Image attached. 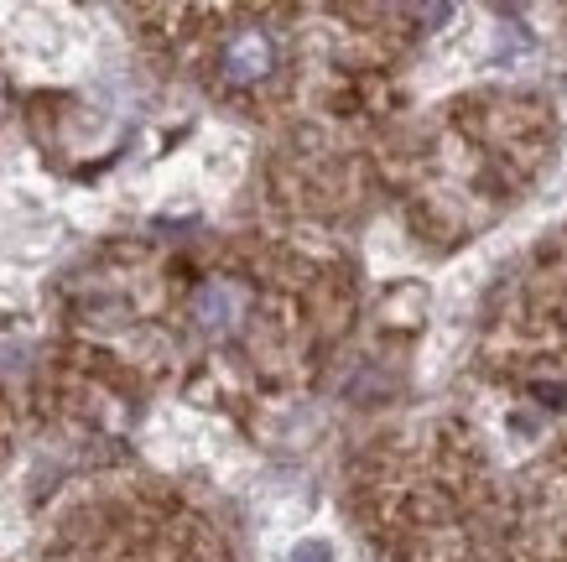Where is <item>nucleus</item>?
Returning <instances> with one entry per match:
<instances>
[{
	"mask_svg": "<svg viewBox=\"0 0 567 562\" xmlns=\"http://www.w3.org/2000/svg\"><path fill=\"white\" fill-rule=\"evenodd\" d=\"M250 318V292L235 276H204L193 292V324L204 328L208 339H235L240 324Z\"/></svg>",
	"mask_w": 567,
	"mask_h": 562,
	"instance_id": "obj_1",
	"label": "nucleus"
},
{
	"mask_svg": "<svg viewBox=\"0 0 567 562\" xmlns=\"http://www.w3.org/2000/svg\"><path fill=\"white\" fill-rule=\"evenodd\" d=\"M219 69L229 84H260L266 73L276 69V42L271 32H260V27H240V32H229L219 52Z\"/></svg>",
	"mask_w": 567,
	"mask_h": 562,
	"instance_id": "obj_2",
	"label": "nucleus"
}]
</instances>
